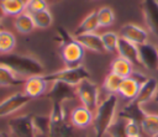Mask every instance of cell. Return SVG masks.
Masks as SVG:
<instances>
[{
    "label": "cell",
    "mask_w": 158,
    "mask_h": 137,
    "mask_svg": "<svg viewBox=\"0 0 158 137\" xmlns=\"http://www.w3.org/2000/svg\"><path fill=\"white\" fill-rule=\"evenodd\" d=\"M0 63L10 67L16 74L21 77H32V75H42L44 72V65L42 62L28 54L20 53H9L4 54L0 59Z\"/></svg>",
    "instance_id": "cell-1"
},
{
    "label": "cell",
    "mask_w": 158,
    "mask_h": 137,
    "mask_svg": "<svg viewBox=\"0 0 158 137\" xmlns=\"http://www.w3.org/2000/svg\"><path fill=\"white\" fill-rule=\"evenodd\" d=\"M60 44V57L65 67H79L84 59V47L65 28L59 27L54 37Z\"/></svg>",
    "instance_id": "cell-2"
},
{
    "label": "cell",
    "mask_w": 158,
    "mask_h": 137,
    "mask_svg": "<svg viewBox=\"0 0 158 137\" xmlns=\"http://www.w3.org/2000/svg\"><path fill=\"white\" fill-rule=\"evenodd\" d=\"M118 105V99L115 94H110L106 99H104L95 112L93 127L95 137H104L107 133L109 128L116 120V110Z\"/></svg>",
    "instance_id": "cell-3"
},
{
    "label": "cell",
    "mask_w": 158,
    "mask_h": 137,
    "mask_svg": "<svg viewBox=\"0 0 158 137\" xmlns=\"http://www.w3.org/2000/svg\"><path fill=\"white\" fill-rule=\"evenodd\" d=\"M43 78L48 83L53 81H62L65 84H69L72 86H78L83 80L90 79V72L84 67H65L60 70H57L54 73L43 74Z\"/></svg>",
    "instance_id": "cell-4"
},
{
    "label": "cell",
    "mask_w": 158,
    "mask_h": 137,
    "mask_svg": "<svg viewBox=\"0 0 158 137\" xmlns=\"http://www.w3.org/2000/svg\"><path fill=\"white\" fill-rule=\"evenodd\" d=\"M49 137H73V126L67 121L63 104H52Z\"/></svg>",
    "instance_id": "cell-5"
},
{
    "label": "cell",
    "mask_w": 158,
    "mask_h": 137,
    "mask_svg": "<svg viewBox=\"0 0 158 137\" xmlns=\"http://www.w3.org/2000/svg\"><path fill=\"white\" fill-rule=\"evenodd\" d=\"M7 127L12 137H37L33 126V115L31 114L10 118Z\"/></svg>",
    "instance_id": "cell-6"
},
{
    "label": "cell",
    "mask_w": 158,
    "mask_h": 137,
    "mask_svg": "<svg viewBox=\"0 0 158 137\" xmlns=\"http://www.w3.org/2000/svg\"><path fill=\"white\" fill-rule=\"evenodd\" d=\"M77 95L81 105L94 111L99 106V88L90 79L83 80L77 86Z\"/></svg>",
    "instance_id": "cell-7"
},
{
    "label": "cell",
    "mask_w": 158,
    "mask_h": 137,
    "mask_svg": "<svg viewBox=\"0 0 158 137\" xmlns=\"http://www.w3.org/2000/svg\"><path fill=\"white\" fill-rule=\"evenodd\" d=\"M46 98L51 101V104H63L64 105L65 101L78 98L77 86H72V85L62 83V81H53L52 86L46 93Z\"/></svg>",
    "instance_id": "cell-8"
},
{
    "label": "cell",
    "mask_w": 158,
    "mask_h": 137,
    "mask_svg": "<svg viewBox=\"0 0 158 137\" xmlns=\"http://www.w3.org/2000/svg\"><path fill=\"white\" fill-rule=\"evenodd\" d=\"M147 79H148V77H146L143 73L133 70V73L130 77L122 79V83H121L117 93L127 100H133L137 96L141 86L143 85V83Z\"/></svg>",
    "instance_id": "cell-9"
},
{
    "label": "cell",
    "mask_w": 158,
    "mask_h": 137,
    "mask_svg": "<svg viewBox=\"0 0 158 137\" xmlns=\"http://www.w3.org/2000/svg\"><path fill=\"white\" fill-rule=\"evenodd\" d=\"M31 100L32 99L27 96L23 91H19L7 96L2 101H0V118L15 114L16 111L26 106Z\"/></svg>",
    "instance_id": "cell-10"
},
{
    "label": "cell",
    "mask_w": 158,
    "mask_h": 137,
    "mask_svg": "<svg viewBox=\"0 0 158 137\" xmlns=\"http://www.w3.org/2000/svg\"><path fill=\"white\" fill-rule=\"evenodd\" d=\"M142 11L148 30L158 38V0H143Z\"/></svg>",
    "instance_id": "cell-11"
},
{
    "label": "cell",
    "mask_w": 158,
    "mask_h": 137,
    "mask_svg": "<svg viewBox=\"0 0 158 137\" xmlns=\"http://www.w3.org/2000/svg\"><path fill=\"white\" fill-rule=\"evenodd\" d=\"M47 91H48V81L43 78V74L26 78V81L23 84V93L31 99H36L42 95H46Z\"/></svg>",
    "instance_id": "cell-12"
},
{
    "label": "cell",
    "mask_w": 158,
    "mask_h": 137,
    "mask_svg": "<svg viewBox=\"0 0 158 137\" xmlns=\"http://www.w3.org/2000/svg\"><path fill=\"white\" fill-rule=\"evenodd\" d=\"M138 54L142 67L148 70L158 69V47L146 42L138 46Z\"/></svg>",
    "instance_id": "cell-13"
},
{
    "label": "cell",
    "mask_w": 158,
    "mask_h": 137,
    "mask_svg": "<svg viewBox=\"0 0 158 137\" xmlns=\"http://www.w3.org/2000/svg\"><path fill=\"white\" fill-rule=\"evenodd\" d=\"M93 121H94L93 111L83 105L73 109L69 115V122L72 123V126L80 128V130L86 128L90 125H93Z\"/></svg>",
    "instance_id": "cell-14"
},
{
    "label": "cell",
    "mask_w": 158,
    "mask_h": 137,
    "mask_svg": "<svg viewBox=\"0 0 158 137\" xmlns=\"http://www.w3.org/2000/svg\"><path fill=\"white\" fill-rule=\"evenodd\" d=\"M120 37H123L126 39H128L130 42L139 46V44H143L147 42L148 39V32L147 30L137 26V25H133V23H126L121 27V31H120Z\"/></svg>",
    "instance_id": "cell-15"
},
{
    "label": "cell",
    "mask_w": 158,
    "mask_h": 137,
    "mask_svg": "<svg viewBox=\"0 0 158 137\" xmlns=\"http://www.w3.org/2000/svg\"><path fill=\"white\" fill-rule=\"evenodd\" d=\"M142 106L143 105L138 104L136 100H130V102L120 110L117 117H120L125 121H135V122L141 125L144 116L147 115V112L143 110Z\"/></svg>",
    "instance_id": "cell-16"
},
{
    "label": "cell",
    "mask_w": 158,
    "mask_h": 137,
    "mask_svg": "<svg viewBox=\"0 0 158 137\" xmlns=\"http://www.w3.org/2000/svg\"><path fill=\"white\" fill-rule=\"evenodd\" d=\"M116 51L118 52V56L120 57L128 59L133 65H141L139 54H138V46L137 44L130 42L128 39H126L123 37H120Z\"/></svg>",
    "instance_id": "cell-17"
},
{
    "label": "cell",
    "mask_w": 158,
    "mask_h": 137,
    "mask_svg": "<svg viewBox=\"0 0 158 137\" xmlns=\"http://www.w3.org/2000/svg\"><path fill=\"white\" fill-rule=\"evenodd\" d=\"M74 37L85 49H89V51H93V52H96V53H104L105 52L101 36L96 35L95 32L78 35V36H74Z\"/></svg>",
    "instance_id": "cell-18"
},
{
    "label": "cell",
    "mask_w": 158,
    "mask_h": 137,
    "mask_svg": "<svg viewBox=\"0 0 158 137\" xmlns=\"http://www.w3.org/2000/svg\"><path fill=\"white\" fill-rule=\"evenodd\" d=\"M26 81L25 77L16 74L10 67L0 63V86H19Z\"/></svg>",
    "instance_id": "cell-19"
},
{
    "label": "cell",
    "mask_w": 158,
    "mask_h": 137,
    "mask_svg": "<svg viewBox=\"0 0 158 137\" xmlns=\"http://www.w3.org/2000/svg\"><path fill=\"white\" fill-rule=\"evenodd\" d=\"M157 90H158V81H157L154 78H148V79L143 83V85L141 86V89H139L137 96H136L133 100H136V101H137L138 104H141V105H144V104H147L148 101L153 100V98H154Z\"/></svg>",
    "instance_id": "cell-20"
},
{
    "label": "cell",
    "mask_w": 158,
    "mask_h": 137,
    "mask_svg": "<svg viewBox=\"0 0 158 137\" xmlns=\"http://www.w3.org/2000/svg\"><path fill=\"white\" fill-rule=\"evenodd\" d=\"M98 27H100V26H99V20H98V12H96V11H91V12H89V14L81 20V22L77 26V28L74 30L73 36L95 32V30H96Z\"/></svg>",
    "instance_id": "cell-21"
},
{
    "label": "cell",
    "mask_w": 158,
    "mask_h": 137,
    "mask_svg": "<svg viewBox=\"0 0 158 137\" xmlns=\"http://www.w3.org/2000/svg\"><path fill=\"white\" fill-rule=\"evenodd\" d=\"M110 72L117 74L121 78H127L133 73V64L128 59L122 58V57L118 56L117 58H115L111 62Z\"/></svg>",
    "instance_id": "cell-22"
},
{
    "label": "cell",
    "mask_w": 158,
    "mask_h": 137,
    "mask_svg": "<svg viewBox=\"0 0 158 137\" xmlns=\"http://www.w3.org/2000/svg\"><path fill=\"white\" fill-rule=\"evenodd\" d=\"M14 26L15 28L17 30V32L20 33H23V35H27L30 32H32L35 28H36V25H35V21H33V17L30 12L25 11L20 15H17L14 20Z\"/></svg>",
    "instance_id": "cell-23"
},
{
    "label": "cell",
    "mask_w": 158,
    "mask_h": 137,
    "mask_svg": "<svg viewBox=\"0 0 158 137\" xmlns=\"http://www.w3.org/2000/svg\"><path fill=\"white\" fill-rule=\"evenodd\" d=\"M33 126L37 137H49L51 132V118L49 115H33Z\"/></svg>",
    "instance_id": "cell-24"
},
{
    "label": "cell",
    "mask_w": 158,
    "mask_h": 137,
    "mask_svg": "<svg viewBox=\"0 0 158 137\" xmlns=\"http://www.w3.org/2000/svg\"><path fill=\"white\" fill-rule=\"evenodd\" d=\"M141 128L148 137H158V115L147 112L141 122Z\"/></svg>",
    "instance_id": "cell-25"
},
{
    "label": "cell",
    "mask_w": 158,
    "mask_h": 137,
    "mask_svg": "<svg viewBox=\"0 0 158 137\" xmlns=\"http://www.w3.org/2000/svg\"><path fill=\"white\" fill-rule=\"evenodd\" d=\"M15 46H16L15 35L7 30H1L0 31V53L2 54L12 53Z\"/></svg>",
    "instance_id": "cell-26"
},
{
    "label": "cell",
    "mask_w": 158,
    "mask_h": 137,
    "mask_svg": "<svg viewBox=\"0 0 158 137\" xmlns=\"http://www.w3.org/2000/svg\"><path fill=\"white\" fill-rule=\"evenodd\" d=\"M4 14L7 16H17L26 11V6L20 0H0Z\"/></svg>",
    "instance_id": "cell-27"
},
{
    "label": "cell",
    "mask_w": 158,
    "mask_h": 137,
    "mask_svg": "<svg viewBox=\"0 0 158 137\" xmlns=\"http://www.w3.org/2000/svg\"><path fill=\"white\" fill-rule=\"evenodd\" d=\"M31 15L33 17L36 27H38V28H48L53 23V16H52V14L48 9L35 12V14H31Z\"/></svg>",
    "instance_id": "cell-28"
},
{
    "label": "cell",
    "mask_w": 158,
    "mask_h": 137,
    "mask_svg": "<svg viewBox=\"0 0 158 137\" xmlns=\"http://www.w3.org/2000/svg\"><path fill=\"white\" fill-rule=\"evenodd\" d=\"M96 12H98V20H99V26L100 27H110L114 23L115 14H114L111 7L102 6L99 10H96Z\"/></svg>",
    "instance_id": "cell-29"
},
{
    "label": "cell",
    "mask_w": 158,
    "mask_h": 137,
    "mask_svg": "<svg viewBox=\"0 0 158 137\" xmlns=\"http://www.w3.org/2000/svg\"><path fill=\"white\" fill-rule=\"evenodd\" d=\"M101 39H102V44H104L105 51L106 52H114V51L117 49L120 36L116 32L107 31V32H104L101 35Z\"/></svg>",
    "instance_id": "cell-30"
},
{
    "label": "cell",
    "mask_w": 158,
    "mask_h": 137,
    "mask_svg": "<svg viewBox=\"0 0 158 137\" xmlns=\"http://www.w3.org/2000/svg\"><path fill=\"white\" fill-rule=\"evenodd\" d=\"M122 79L121 77H118L117 74L115 73H109L106 77H105V80H104V89L106 91H109L110 94H116L118 91V88L122 83Z\"/></svg>",
    "instance_id": "cell-31"
},
{
    "label": "cell",
    "mask_w": 158,
    "mask_h": 137,
    "mask_svg": "<svg viewBox=\"0 0 158 137\" xmlns=\"http://www.w3.org/2000/svg\"><path fill=\"white\" fill-rule=\"evenodd\" d=\"M107 135L110 137H127L126 131H125V120L116 117V120L109 128Z\"/></svg>",
    "instance_id": "cell-32"
},
{
    "label": "cell",
    "mask_w": 158,
    "mask_h": 137,
    "mask_svg": "<svg viewBox=\"0 0 158 137\" xmlns=\"http://www.w3.org/2000/svg\"><path fill=\"white\" fill-rule=\"evenodd\" d=\"M125 131L127 137H139L142 128L141 125L135 121H125Z\"/></svg>",
    "instance_id": "cell-33"
},
{
    "label": "cell",
    "mask_w": 158,
    "mask_h": 137,
    "mask_svg": "<svg viewBox=\"0 0 158 137\" xmlns=\"http://www.w3.org/2000/svg\"><path fill=\"white\" fill-rule=\"evenodd\" d=\"M47 7H48V2L46 0H30V2L26 5V11L30 14H35L46 10Z\"/></svg>",
    "instance_id": "cell-34"
},
{
    "label": "cell",
    "mask_w": 158,
    "mask_h": 137,
    "mask_svg": "<svg viewBox=\"0 0 158 137\" xmlns=\"http://www.w3.org/2000/svg\"><path fill=\"white\" fill-rule=\"evenodd\" d=\"M4 16H5V14H4V10H2V7H1V2H0V21H2Z\"/></svg>",
    "instance_id": "cell-35"
},
{
    "label": "cell",
    "mask_w": 158,
    "mask_h": 137,
    "mask_svg": "<svg viewBox=\"0 0 158 137\" xmlns=\"http://www.w3.org/2000/svg\"><path fill=\"white\" fill-rule=\"evenodd\" d=\"M0 137H10V135L5 131H0Z\"/></svg>",
    "instance_id": "cell-36"
},
{
    "label": "cell",
    "mask_w": 158,
    "mask_h": 137,
    "mask_svg": "<svg viewBox=\"0 0 158 137\" xmlns=\"http://www.w3.org/2000/svg\"><path fill=\"white\" fill-rule=\"evenodd\" d=\"M48 4H57V2H60V1H63V0H46Z\"/></svg>",
    "instance_id": "cell-37"
},
{
    "label": "cell",
    "mask_w": 158,
    "mask_h": 137,
    "mask_svg": "<svg viewBox=\"0 0 158 137\" xmlns=\"http://www.w3.org/2000/svg\"><path fill=\"white\" fill-rule=\"evenodd\" d=\"M153 101L158 104V90H157V93H156V95H154V98H153Z\"/></svg>",
    "instance_id": "cell-38"
},
{
    "label": "cell",
    "mask_w": 158,
    "mask_h": 137,
    "mask_svg": "<svg viewBox=\"0 0 158 137\" xmlns=\"http://www.w3.org/2000/svg\"><path fill=\"white\" fill-rule=\"evenodd\" d=\"M20 1H21V2H22V4L25 5V6H26V5H27V4L30 2V0H20Z\"/></svg>",
    "instance_id": "cell-39"
},
{
    "label": "cell",
    "mask_w": 158,
    "mask_h": 137,
    "mask_svg": "<svg viewBox=\"0 0 158 137\" xmlns=\"http://www.w3.org/2000/svg\"><path fill=\"white\" fill-rule=\"evenodd\" d=\"M2 30V21H0V31Z\"/></svg>",
    "instance_id": "cell-40"
},
{
    "label": "cell",
    "mask_w": 158,
    "mask_h": 137,
    "mask_svg": "<svg viewBox=\"0 0 158 137\" xmlns=\"http://www.w3.org/2000/svg\"><path fill=\"white\" fill-rule=\"evenodd\" d=\"M139 137H141V136H139Z\"/></svg>",
    "instance_id": "cell-41"
}]
</instances>
